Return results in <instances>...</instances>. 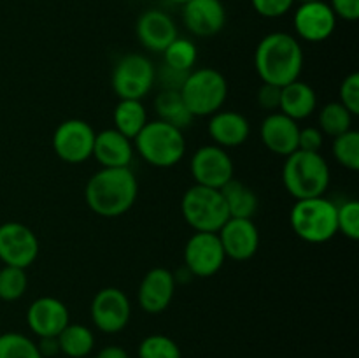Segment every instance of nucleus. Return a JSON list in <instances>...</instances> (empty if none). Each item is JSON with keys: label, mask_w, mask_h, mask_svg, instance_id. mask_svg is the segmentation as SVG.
Returning <instances> with one entry per match:
<instances>
[{"label": "nucleus", "mask_w": 359, "mask_h": 358, "mask_svg": "<svg viewBox=\"0 0 359 358\" xmlns=\"http://www.w3.org/2000/svg\"><path fill=\"white\" fill-rule=\"evenodd\" d=\"M226 258L245 262L256 255L259 248V232L252 220L230 218L217 232Z\"/></svg>", "instance_id": "nucleus-15"}, {"label": "nucleus", "mask_w": 359, "mask_h": 358, "mask_svg": "<svg viewBox=\"0 0 359 358\" xmlns=\"http://www.w3.org/2000/svg\"><path fill=\"white\" fill-rule=\"evenodd\" d=\"M223 195L224 204L228 207V214L230 218H245L251 220L258 211V197H256L255 190L249 188L238 179H230L223 188L219 190Z\"/></svg>", "instance_id": "nucleus-24"}, {"label": "nucleus", "mask_w": 359, "mask_h": 358, "mask_svg": "<svg viewBox=\"0 0 359 358\" xmlns=\"http://www.w3.org/2000/svg\"><path fill=\"white\" fill-rule=\"evenodd\" d=\"M182 21L196 37H212L226 23V9L221 0H191L182 7Z\"/></svg>", "instance_id": "nucleus-17"}, {"label": "nucleus", "mask_w": 359, "mask_h": 358, "mask_svg": "<svg viewBox=\"0 0 359 358\" xmlns=\"http://www.w3.org/2000/svg\"><path fill=\"white\" fill-rule=\"evenodd\" d=\"M330 7L340 20L356 21L359 18V0H332Z\"/></svg>", "instance_id": "nucleus-39"}, {"label": "nucleus", "mask_w": 359, "mask_h": 358, "mask_svg": "<svg viewBox=\"0 0 359 358\" xmlns=\"http://www.w3.org/2000/svg\"><path fill=\"white\" fill-rule=\"evenodd\" d=\"M37 350L42 358L46 357H55L60 353V344L58 337H39Z\"/></svg>", "instance_id": "nucleus-41"}, {"label": "nucleus", "mask_w": 359, "mask_h": 358, "mask_svg": "<svg viewBox=\"0 0 359 358\" xmlns=\"http://www.w3.org/2000/svg\"><path fill=\"white\" fill-rule=\"evenodd\" d=\"M135 150L149 165L158 168H168L177 165L186 153V140L182 130L154 119L135 137Z\"/></svg>", "instance_id": "nucleus-5"}, {"label": "nucleus", "mask_w": 359, "mask_h": 358, "mask_svg": "<svg viewBox=\"0 0 359 358\" xmlns=\"http://www.w3.org/2000/svg\"><path fill=\"white\" fill-rule=\"evenodd\" d=\"M325 142V135L318 126H305L298 133V150L302 151H319Z\"/></svg>", "instance_id": "nucleus-37"}, {"label": "nucleus", "mask_w": 359, "mask_h": 358, "mask_svg": "<svg viewBox=\"0 0 359 358\" xmlns=\"http://www.w3.org/2000/svg\"><path fill=\"white\" fill-rule=\"evenodd\" d=\"M189 72H179V70H174L170 69V67L165 65V69L160 72V77H161V88L163 90H181L182 83H184V79L188 77Z\"/></svg>", "instance_id": "nucleus-40"}, {"label": "nucleus", "mask_w": 359, "mask_h": 358, "mask_svg": "<svg viewBox=\"0 0 359 358\" xmlns=\"http://www.w3.org/2000/svg\"><path fill=\"white\" fill-rule=\"evenodd\" d=\"M174 293V274L163 267H154L142 277L137 298H139V305L142 311L149 312V314H158L170 305Z\"/></svg>", "instance_id": "nucleus-18"}, {"label": "nucleus", "mask_w": 359, "mask_h": 358, "mask_svg": "<svg viewBox=\"0 0 359 358\" xmlns=\"http://www.w3.org/2000/svg\"><path fill=\"white\" fill-rule=\"evenodd\" d=\"M179 93L193 118L212 116L214 112L221 111L226 100L228 83L219 70L212 67H203L188 74Z\"/></svg>", "instance_id": "nucleus-6"}, {"label": "nucleus", "mask_w": 359, "mask_h": 358, "mask_svg": "<svg viewBox=\"0 0 359 358\" xmlns=\"http://www.w3.org/2000/svg\"><path fill=\"white\" fill-rule=\"evenodd\" d=\"M28 277L25 269L4 265L0 269V300L14 302L27 291Z\"/></svg>", "instance_id": "nucleus-32"}, {"label": "nucleus", "mask_w": 359, "mask_h": 358, "mask_svg": "<svg viewBox=\"0 0 359 358\" xmlns=\"http://www.w3.org/2000/svg\"><path fill=\"white\" fill-rule=\"evenodd\" d=\"M135 30L140 44L154 53H163L177 39L174 20L160 9H149L140 14Z\"/></svg>", "instance_id": "nucleus-19"}, {"label": "nucleus", "mask_w": 359, "mask_h": 358, "mask_svg": "<svg viewBox=\"0 0 359 358\" xmlns=\"http://www.w3.org/2000/svg\"><path fill=\"white\" fill-rule=\"evenodd\" d=\"M335 13L325 0L300 4L294 11L293 25L298 37L305 42H323L333 35L337 28Z\"/></svg>", "instance_id": "nucleus-14"}, {"label": "nucleus", "mask_w": 359, "mask_h": 358, "mask_svg": "<svg viewBox=\"0 0 359 358\" xmlns=\"http://www.w3.org/2000/svg\"><path fill=\"white\" fill-rule=\"evenodd\" d=\"M0 358H42L37 343L20 332L0 333Z\"/></svg>", "instance_id": "nucleus-30"}, {"label": "nucleus", "mask_w": 359, "mask_h": 358, "mask_svg": "<svg viewBox=\"0 0 359 358\" xmlns=\"http://www.w3.org/2000/svg\"><path fill=\"white\" fill-rule=\"evenodd\" d=\"M195 185L221 190L230 179H233V160L230 153L216 144L202 146L193 153L189 165Z\"/></svg>", "instance_id": "nucleus-10"}, {"label": "nucleus", "mask_w": 359, "mask_h": 358, "mask_svg": "<svg viewBox=\"0 0 359 358\" xmlns=\"http://www.w3.org/2000/svg\"><path fill=\"white\" fill-rule=\"evenodd\" d=\"M139 358H181V350L170 337L153 333L140 343Z\"/></svg>", "instance_id": "nucleus-33"}, {"label": "nucleus", "mask_w": 359, "mask_h": 358, "mask_svg": "<svg viewBox=\"0 0 359 358\" xmlns=\"http://www.w3.org/2000/svg\"><path fill=\"white\" fill-rule=\"evenodd\" d=\"M252 9L263 18H280L290 13L294 0H251Z\"/></svg>", "instance_id": "nucleus-36"}, {"label": "nucleus", "mask_w": 359, "mask_h": 358, "mask_svg": "<svg viewBox=\"0 0 359 358\" xmlns=\"http://www.w3.org/2000/svg\"><path fill=\"white\" fill-rule=\"evenodd\" d=\"M333 157L342 167L349 171H359V132L351 128L349 132L333 137Z\"/></svg>", "instance_id": "nucleus-31"}, {"label": "nucleus", "mask_w": 359, "mask_h": 358, "mask_svg": "<svg viewBox=\"0 0 359 358\" xmlns=\"http://www.w3.org/2000/svg\"><path fill=\"white\" fill-rule=\"evenodd\" d=\"M256 98H258L259 107L276 112V109H279L280 104V88L276 86V84L262 83Z\"/></svg>", "instance_id": "nucleus-38"}, {"label": "nucleus", "mask_w": 359, "mask_h": 358, "mask_svg": "<svg viewBox=\"0 0 359 358\" xmlns=\"http://www.w3.org/2000/svg\"><path fill=\"white\" fill-rule=\"evenodd\" d=\"M95 135L93 126L84 119H65L53 133V150L65 164H83L93 154Z\"/></svg>", "instance_id": "nucleus-9"}, {"label": "nucleus", "mask_w": 359, "mask_h": 358, "mask_svg": "<svg viewBox=\"0 0 359 358\" xmlns=\"http://www.w3.org/2000/svg\"><path fill=\"white\" fill-rule=\"evenodd\" d=\"M102 168L130 167L133 158L132 140L119 133L116 128L102 130L95 135L93 154Z\"/></svg>", "instance_id": "nucleus-21"}, {"label": "nucleus", "mask_w": 359, "mask_h": 358, "mask_svg": "<svg viewBox=\"0 0 359 358\" xmlns=\"http://www.w3.org/2000/svg\"><path fill=\"white\" fill-rule=\"evenodd\" d=\"M156 81V70L147 56L130 53L123 56L112 72V90L119 98L142 100Z\"/></svg>", "instance_id": "nucleus-8"}, {"label": "nucleus", "mask_w": 359, "mask_h": 358, "mask_svg": "<svg viewBox=\"0 0 359 358\" xmlns=\"http://www.w3.org/2000/svg\"><path fill=\"white\" fill-rule=\"evenodd\" d=\"M353 118L354 116L340 102H328L319 111V130L323 135L339 137L353 128Z\"/></svg>", "instance_id": "nucleus-28"}, {"label": "nucleus", "mask_w": 359, "mask_h": 358, "mask_svg": "<svg viewBox=\"0 0 359 358\" xmlns=\"http://www.w3.org/2000/svg\"><path fill=\"white\" fill-rule=\"evenodd\" d=\"M340 104L353 116L359 114V74L353 72L342 81L339 90Z\"/></svg>", "instance_id": "nucleus-35"}, {"label": "nucleus", "mask_w": 359, "mask_h": 358, "mask_svg": "<svg viewBox=\"0 0 359 358\" xmlns=\"http://www.w3.org/2000/svg\"><path fill=\"white\" fill-rule=\"evenodd\" d=\"M294 2H300V4H307V2H318V0H294Z\"/></svg>", "instance_id": "nucleus-44"}, {"label": "nucleus", "mask_w": 359, "mask_h": 358, "mask_svg": "<svg viewBox=\"0 0 359 358\" xmlns=\"http://www.w3.org/2000/svg\"><path fill=\"white\" fill-rule=\"evenodd\" d=\"M255 69L263 83L283 88L300 79L304 70V49L297 37L286 32H272L258 42Z\"/></svg>", "instance_id": "nucleus-1"}, {"label": "nucleus", "mask_w": 359, "mask_h": 358, "mask_svg": "<svg viewBox=\"0 0 359 358\" xmlns=\"http://www.w3.org/2000/svg\"><path fill=\"white\" fill-rule=\"evenodd\" d=\"M337 225L339 232H342L351 241L359 239V202L358 200H346L337 206Z\"/></svg>", "instance_id": "nucleus-34"}, {"label": "nucleus", "mask_w": 359, "mask_h": 358, "mask_svg": "<svg viewBox=\"0 0 359 358\" xmlns=\"http://www.w3.org/2000/svg\"><path fill=\"white\" fill-rule=\"evenodd\" d=\"M154 109L161 121L182 130L193 121V114L186 107L177 90H161L154 98Z\"/></svg>", "instance_id": "nucleus-26"}, {"label": "nucleus", "mask_w": 359, "mask_h": 358, "mask_svg": "<svg viewBox=\"0 0 359 358\" xmlns=\"http://www.w3.org/2000/svg\"><path fill=\"white\" fill-rule=\"evenodd\" d=\"M27 323L37 337H58L70 323L69 309L60 298L41 297L28 307Z\"/></svg>", "instance_id": "nucleus-16"}, {"label": "nucleus", "mask_w": 359, "mask_h": 358, "mask_svg": "<svg viewBox=\"0 0 359 358\" xmlns=\"http://www.w3.org/2000/svg\"><path fill=\"white\" fill-rule=\"evenodd\" d=\"M60 353L67 358H88L95 347V336L86 325L69 323L58 333Z\"/></svg>", "instance_id": "nucleus-27"}, {"label": "nucleus", "mask_w": 359, "mask_h": 358, "mask_svg": "<svg viewBox=\"0 0 359 358\" xmlns=\"http://www.w3.org/2000/svg\"><path fill=\"white\" fill-rule=\"evenodd\" d=\"M90 312L95 326L100 332L118 333L128 325L132 304L125 291L114 286H107L95 293Z\"/></svg>", "instance_id": "nucleus-11"}, {"label": "nucleus", "mask_w": 359, "mask_h": 358, "mask_svg": "<svg viewBox=\"0 0 359 358\" xmlns=\"http://www.w3.org/2000/svg\"><path fill=\"white\" fill-rule=\"evenodd\" d=\"M330 165L319 151L297 150L286 157L283 167V183L297 200L323 197L330 186Z\"/></svg>", "instance_id": "nucleus-3"}, {"label": "nucleus", "mask_w": 359, "mask_h": 358, "mask_svg": "<svg viewBox=\"0 0 359 358\" xmlns=\"http://www.w3.org/2000/svg\"><path fill=\"white\" fill-rule=\"evenodd\" d=\"M316 107H318V95L311 84L297 79L280 88V112L290 116L294 121L314 114Z\"/></svg>", "instance_id": "nucleus-23"}, {"label": "nucleus", "mask_w": 359, "mask_h": 358, "mask_svg": "<svg viewBox=\"0 0 359 358\" xmlns=\"http://www.w3.org/2000/svg\"><path fill=\"white\" fill-rule=\"evenodd\" d=\"M298 133H300L298 121L283 112H270L262 121L259 128L262 142L265 144L266 150L284 158L298 150Z\"/></svg>", "instance_id": "nucleus-20"}, {"label": "nucleus", "mask_w": 359, "mask_h": 358, "mask_svg": "<svg viewBox=\"0 0 359 358\" xmlns=\"http://www.w3.org/2000/svg\"><path fill=\"white\" fill-rule=\"evenodd\" d=\"M182 218L195 232H212L217 234L230 220L228 207L219 190L193 185L182 195Z\"/></svg>", "instance_id": "nucleus-7"}, {"label": "nucleus", "mask_w": 359, "mask_h": 358, "mask_svg": "<svg viewBox=\"0 0 359 358\" xmlns=\"http://www.w3.org/2000/svg\"><path fill=\"white\" fill-rule=\"evenodd\" d=\"M196 58H198V51H196L195 42L188 41V39L177 37L163 51L165 65L179 70V72H191Z\"/></svg>", "instance_id": "nucleus-29"}, {"label": "nucleus", "mask_w": 359, "mask_h": 358, "mask_svg": "<svg viewBox=\"0 0 359 358\" xmlns=\"http://www.w3.org/2000/svg\"><path fill=\"white\" fill-rule=\"evenodd\" d=\"M95 358H130V354L121 346H105L98 351Z\"/></svg>", "instance_id": "nucleus-42"}, {"label": "nucleus", "mask_w": 359, "mask_h": 358, "mask_svg": "<svg viewBox=\"0 0 359 358\" xmlns=\"http://www.w3.org/2000/svg\"><path fill=\"white\" fill-rule=\"evenodd\" d=\"M170 2H174V4H182V6H184V4L191 2V0H170Z\"/></svg>", "instance_id": "nucleus-43"}, {"label": "nucleus", "mask_w": 359, "mask_h": 358, "mask_svg": "<svg viewBox=\"0 0 359 358\" xmlns=\"http://www.w3.org/2000/svg\"><path fill=\"white\" fill-rule=\"evenodd\" d=\"M226 255L217 234L195 232L184 246V267L191 276L210 277L223 267Z\"/></svg>", "instance_id": "nucleus-12"}, {"label": "nucleus", "mask_w": 359, "mask_h": 358, "mask_svg": "<svg viewBox=\"0 0 359 358\" xmlns=\"http://www.w3.org/2000/svg\"><path fill=\"white\" fill-rule=\"evenodd\" d=\"M114 128L130 140L139 135L140 130L147 123V112L142 100H130V98H119L114 107Z\"/></svg>", "instance_id": "nucleus-25"}, {"label": "nucleus", "mask_w": 359, "mask_h": 358, "mask_svg": "<svg viewBox=\"0 0 359 358\" xmlns=\"http://www.w3.org/2000/svg\"><path fill=\"white\" fill-rule=\"evenodd\" d=\"M139 195V183L130 167L100 168L84 188V200L90 211L104 218L128 213Z\"/></svg>", "instance_id": "nucleus-2"}, {"label": "nucleus", "mask_w": 359, "mask_h": 358, "mask_svg": "<svg viewBox=\"0 0 359 358\" xmlns=\"http://www.w3.org/2000/svg\"><path fill=\"white\" fill-rule=\"evenodd\" d=\"M209 135L214 144L223 150L228 147H237L249 139L251 125L244 114L237 111H217L210 118Z\"/></svg>", "instance_id": "nucleus-22"}, {"label": "nucleus", "mask_w": 359, "mask_h": 358, "mask_svg": "<svg viewBox=\"0 0 359 358\" xmlns=\"http://www.w3.org/2000/svg\"><path fill=\"white\" fill-rule=\"evenodd\" d=\"M290 223L302 241L309 244H325L339 232L337 204L325 195L297 200L291 207Z\"/></svg>", "instance_id": "nucleus-4"}, {"label": "nucleus", "mask_w": 359, "mask_h": 358, "mask_svg": "<svg viewBox=\"0 0 359 358\" xmlns=\"http://www.w3.org/2000/svg\"><path fill=\"white\" fill-rule=\"evenodd\" d=\"M37 235L18 221L0 225V260L4 265L27 269L37 260Z\"/></svg>", "instance_id": "nucleus-13"}]
</instances>
